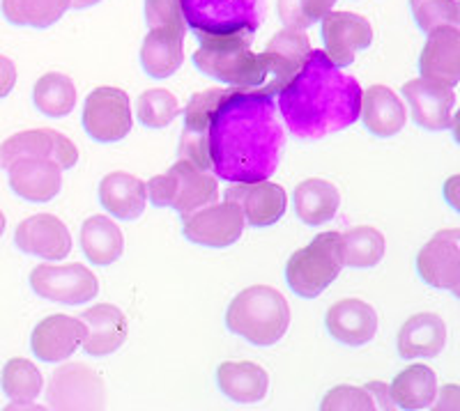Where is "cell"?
Wrapping results in <instances>:
<instances>
[{"instance_id":"cell-28","label":"cell","mask_w":460,"mask_h":411,"mask_svg":"<svg viewBox=\"0 0 460 411\" xmlns=\"http://www.w3.org/2000/svg\"><path fill=\"white\" fill-rule=\"evenodd\" d=\"M217 384L228 400L237 405H256L265 400L270 375L253 361H226L217 368Z\"/></svg>"},{"instance_id":"cell-22","label":"cell","mask_w":460,"mask_h":411,"mask_svg":"<svg viewBox=\"0 0 460 411\" xmlns=\"http://www.w3.org/2000/svg\"><path fill=\"white\" fill-rule=\"evenodd\" d=\"M85 327L79 318L49 315L37 324L31 336L32 354L44 363L67 361L84 345Z\"/></svg>"},{"instance_id":"cell-5","label":"cell","mask_w":460,"mask_h":411,"mask_svg":"<svg viewBox=\"0 0 460 411\" xmlns=\"http://www.w3.org/2000/svg\"><path fill=\"white\" fill-rule=\"evenodd\" d=\"M184 23L199 42L217 37H252L262 23V0H180Z\"/></svg>"},{"instance_id":"cell-16","label":"cell","mask_w":460,"mask_h":411,"mask_svg":"<svg viewBox=\"0 0 460 411\" xmlns=\"http://www.w3.org/2000/svg\"><path fill=\"white\" fill-rule=\"evenodd\" d=\"M5 171L10 188L26 203H49L63 188V168L49 156H19Z\"/></svg>"},{"instance_id":"cell-14","label":"cell","mask_w":460,"mask_h":411,"mask_svg":"<svg viewBox=\"0 0 460 411\" xmlns=\"http://www.w3.org/2000/svg\"><path fill=\"white\" fill-rule=\"evenodd\" d=\"M320 22H323L324 56L330 57L336 67H350L357 53L373 44V28L364 16L332 10Z\"/></svg>"},{"instance_id":"cell-21","label":"cell","mask_w":460,"mask_h":411,"mask_svg":"<svg viewBox=\"0 0 460 411\" xmlns=\"http://www.w3.org/2000/svg\"><path fill=\"white\" fill-rule=\"evenodd\" d=\"M429 39L419 56L421 78H429L447 88L460 83V31L458 26H442L426 32Z\"/></svg>"},{"instance_id":"cell-12","label":"cell","mask_w":460,"mask_h":411,"mask_svg":"<svg viewBox=\"0 0 460 411\" xmlns=\"http://www.w3.org/2000/svg\"><path fill=\"white\" fill-rule=\"evenodd\" d=\"M309 37L299 28H283L270 39L265 51L261 53L267 69V83L258 88L261 92L277 97L283 88L295 78V74L304 67L311 56Z\"/></svg>"},{"instance_id":"cell-2","label":"cell","mask_w":460,"mask_h":411,"mask_svg":"<svg viewBox=\"0 0 460 411\" xmlns=\"http://www.w3.org/2000/svg\"><path fill=\"white\" fill-rule=\"evenodd\" d=\"M361 88L341 72L324 51H311L309 60L279 92V110L297 138L315 141L359 120Z\"/></svg>"},{"instance_id":"cell-19","label":"cell","mask_w":460,"mask_h":411,"mask_svg":"<svg viewBox=\"0 0 460 411\" xmlns=\"http://www.w3.org/2000/svg\"><path fill=\"white\" fill-rule=\"evenodd\" d=\"M14 244L26 256L63 260L72 250V234L67 225L56 219L53 214H35L16 225Z\"/></svg>"},{"instance_id":"cell-39","label":"cell","mask_w":460,"mask_h":411,"mask_svg":"<svg viewBox=\"0 0 460 411\" xmlns=\"http://www.w3.org/2000/svg\"><path fill=\"white\" fill-rule=\"evenodd\" d=\"M336 0H279V19L286 28L314 26L327 12L334 10Z\"/></svg>"},{"instance_id":"cell-40","label":"cell","mask_w":460,"mask_h":411,"mask_svg":"<svg viewBox=\"0 0 460 411\" xmlns=\"http://www.w3.org/2000/svg\"><path fill=\"white\" fill-rule=\"evenodd\" d=\"M323 411H373L376 398L368 386H336L320 402Z\"/></svg>"},{"instance_id":"cell-35","label":"cell","mask_w":460,"mask_h":411,"mask_svg":"<svg viewBox=\"0 0 460 411\" xmlns=\"http://www.w3.org/2000/svg\"><path fill=\"white\" fill-rule=\"evenodd\" d=\"M343 241V265L350 269H371L385 258V237L371 225H357L341 234Z\"/></svg>"},{"instance_id":"cell-25","label":"cell","mask_w":460,"mask_h":411,"mask_svg":"<svg viewBox=\"0 0 460 411\" xmlns=\"http://www.w3.org/2000/svg\"><path fill=\"white\" fill-rule=\"evenodd\" d=\"M447 345V324L435 312H417L398 331L396 347L401 359H435Z\"/></svg>"},{"instance_id":"cell-27","label":"cell","mask_w":460,"mask_h":411,"mask_svg":"<svg viewBox=\"0 0 460 411\" xmlns=\"http://www.w3.org/2000/svg\"><path fill=\"white\" fill-rule=\"evenodd\" d=\"M100 203L113 219H141L147 205L146 182L129 175V172H109L100 182Z\"/></svg>"},{"instance_id":"cell-44","label":"cell","mask_w":460,"mask_h":411,"mask_svg":"<svg viewBox=\"0 0 460 411\" xmlns=\"http://www.w3.org/2000/svg\"><path fill=\"white\" fill-rule=\"evenodd\" d=\"M97 3H102V0H69V7H74V10H88V7L97 5Z\"/></svg>"},{"instance_id":"cell-3","label":"cell","mask_w":460,"mask_h":411,"mask_svg":"<svg viewBox=\"0 0 460 411\" xmlns=\"http://www.w3.org/2000/svg\"><path fill=\"white\" fill-rule=\"evenodd\" d=\"M290 327V306L281 292L270 285L242 290L226 310V328L256 347H272Z\"/></svg>"},{"instance_id":"cell-31","label":"cell","mask_w":460,"mask_h":411,"mask_svg":"<svg viewBox=\"0 0 460 411\" xmlns=\"http://www.w3.org/2000/svg\"><path fill=\"white\" fill-rule=\"evenodd\" d=\"M81 249L93 265L109 267L122 258L125 237L109 216L97 214V216L85 219V223L81 225Z\"/></svg>"},{"instance_id":"cell-7","label":"cell","mask_w":460,"mask_h":411,"mask_svg":"<svg viewBox=\"0 0 460 411\" xmlns=\"http://www.w3.org/2000/svg\"><path fill=\"white\" fill-rule=\"evenodd\" d=\"M146 191L155 207H172L182 216L219 200L217 175H209L187 159L172 163L171 171L164 175H155L146 184Z\"/></svg>"},{"instance_id":"cell-11","label":"cell","mask_w":460,"mask_h":411,"mask_svg":"<svg viewBox=\"0 0 460 411\" xmlns=\"http://www.w3.org/2000/svg\"><path fill=\"white\" fill-rule=\"evenodd\" d=\"M51 409H102L106 402L104 380L85 363L56 368L47 389Z\"/></svg>"},{"instance_id":"cell-41","label":"cell","mask_w":460,"mask_h":411,"mask_svg":"<svg viewBox=\"0 0 460 411\" xmlns=\"http://www.w3.org/2000/svg\"><path fill=\"white\" fill-rule=\"evenodd\" d=\"M147 28H178L184 31V16L180 0H146Z\"/></svg>"},{"instance_id":"cell-15","label":"cell","mask_w":460,"mask_h":411,"mask_svg":"<svg viewBox=\"0 0 460 411\" xmlns=\"http://www.w3.org/2000/svg\"><path fill=\"white\" fill-rule=\"evenodd\" d=\"M228 90L209 88L203 92H196L189 100L187 109H184V129L180 136V159L196 163L203 171H209V147H208V131L209 120L215 115L217 106L224 101Z\"/></svg>"},{"instance_id":"cell-13","label":"cell","mask_w":460,"mask_h":411,"mask_svg":"<svg viewBox=\"0 0 460 411\" xmlns=\"http://www.w3.org/2000/svg\"><path fill=\"white\" fill-rule=\"evenodd\" d=\"M419 278L430 287L460 294V230H439L417 256Z\"/></svg>"},{"instance_id":"cell-37","label":"cell","mask_w":460,"mask_h":411,"mask_svg":"<svg viewBox=\"0 0 460 411\" xmlns=\"http://www.w3.org/2000/svg\"><path fill=\"white\" fill-rule=\"evenodd\" d=\"M180 113H182L180 101L175 100V94L168 92V90L152 88L146 90L143 94H138L137 115L138 120H141V125L150 127V129H164V127L171 125Z\"/></svg>"},{"instance_id":"cell-26","label":"cell","mask_w":460,"mask_h":411,"mask_svg":"<svg viewBox=\"0 0 460 411\" xmlns=\"http://www.w3.org/2000/svg\"><path fill=\"white\" fill-rule=\"evenodd\" d=\"M359 118L373 136L392 138L401 134L408 122V110L387 85H371L368 90H361Z\"/></svg>"},{"instance_id":"cell-1","label":"cell","mask_w":460,"mask_h":411,"mask_svg":"<svg viewBox=\"0 0 460 411\" xmlns=\"http://www.w3.org/2000/svg\"><path fill=\"white\" fill-rule=\"evenodd\" d=\"M281 145L274 97L258 88H230L209 120V171L224 182H262L277 171Z\"/></svg>"},{"instance_id":"cell-24","label":"cell","mask_w":460,"mask_h":411,"mask_svg":"<svg viewBox=\"0 0 460 411\" xmlns=\"http://www.w3.org/2000/svg\"><path fill=\"white\" fill-rule=\"evenodd\" d=\"M85 327V338L81 347L90 356H109L125 345L127 318L125 312L113 303H97L81 315Z\"/></svg>"},{"instance_id":"cell-33","label":"cell","mask_w":460,"mask_h":411,"mask_svg":"<svg viewBox=\"0 0 460 411\" xmlns=\"http://www.w3.org/2000/svg\"><path fill=\"white\" fill-rule=\"evenodd\" d=\"M69 0H3V16L12 26L51 28L67 14Z\"/></svg>"},{"instance_id":"cell-18","label":"cell","mask_w":460,"mask_h":411,"mask_svg":"<svg viewBox=\"0 0 460 411\" xmlns=\"http://www.w3.org/2000/svg\"><path fill=\"white\" fill-rule=\"evenodd\" d=\"M19 156H49L63 171H69L79 162V150L60 131L32 129L10 136L0 145V168H7Z\"/></svg>"},{"instance_id":"cell-34","label":"cell","mask_w":460,"mask_h":411,"mask_svg":"<svg viewBox=\"0 0 460 411\" xmlns=\"http://www.w3.org/2000/svg\"><path fill=\"white\" fill-rule=\"evenodd\" d=\"M32 101L37 110L47 118H65L74 110L76 104V85L69 76L58 72H49L37 78L32 88Z\"/></svg>"},{"instance_id":"cell-17","label":"cell","mask_w":460,"mask_h":411,"mask_svg":"<svg viewBox=\"0 0 460 411\" xmlns=\"http://www.w3.org/2000/svg\"><path fill=\"white\" fill-rule=\"evenodd\" d=\"M402 94L412 110V120L421 129L445 131L454 125V88L435 83L429 78H412L402 85Z\"/></svg>"},{"instance_id":"cell-46","label":"cell","mask_w":460,"mask_h":411,"mask_svg":"<svg viewBox=\"0 0 460 411\" xmlns=\"http://www.w3.org/2000/svg\"><path fill=\"white\" fill-rule=\"evenodd\" d=\"M5 225H7V221H5V214L0 212V237H3V232H5Z\"/></svg>"},{"instance_id":"cell-43","label":"cell","mask_w":460,"mask_h":411,"mask_svg":"<svg viewBox=\"0 0 460 411\" xmlns=\"http://www.w3.org/2000/svg\"><path fill=\"white\" fill-rule=\"evenodd\" d=\"M367 386H368V390L373 393V398H376L377 409H382V411L396 409V407H394L392 396H389V386L387 384H382V381H368Z\"/></svg>"},{"instance_id":"cell-23","label":"cell","mask_w":460,"mask_h":411,"mask_svg":"<svg viewBox=\"0 0 460 411\" xmlns=\"http://www.w3.org/2000/svg\"><path fill=\"white\" fill-rule=\"evenodd\" d=\"M324 327L336 343L345 347H361L377 334V312L361 299H341L324 315Z\"/></svg>"},{"instance_id":"cell-38","label":"cell","mask_w":460,"mask_h":411,"mask_svg":"<svg viewBox=\"0 0 460 411\" xmlns=\"http://www.w3.org/2000/svg\"><path fill=\"white\" fill-rule=\"evenodd\" d=\"M410 12L424 32L442 26H458V0H410Z\"/></svg>"},{"instance_id":"cell-4","label":"cell","mask_w":460,"mask_h":411,"mask_svg":"<svg viewBox=\"0 0 460 411\" xmlns=\"http://www.w3.org/2000/svg\"><path fill=\"white\" fill-rule=\"evenodd\" d=\"M252 37L203 39L194 53L196 69L230 88H262L267 69L261 53L252 51Z\"/></svg>"},{"instance_id":"cell-36","label":"cell","mask_w":460,"mask_h":411,"mask_svg":"<svg viewBox=\"0 0 460 411\" xmlns=\"http://www.w3.org/2000/svg\"><path fill=\"white\" fill-rule=\"evenodd\" d=\"M0 384H3V393H5L12 402L26 405V402H32L40 396L44 377L32 361L10 359L5 363V368H3Z\"/></svg>"},{"instance_id":"cell-42","label":"cell","mask_w":460,"mask_h":411,"mask_svg":"<svg viewBox=\"0 0 460 411\" xmlns=\"http://www.w3.org/2000/svg\"><path fill=\"white\" fill-rule=\"evenodd\" d=\"M16 85V67L10 57L0 56V100H5L7 94Z\"/></svg>"},{"instance_id":"cell-8","label":"cell","mask_w":460,"mask_h":411,"mask_svg":"<svg viewBox=\"0 0 460 411\" xmlns=\"http://www.w3.org/2000/svg\"><path fill=\"white\" fill-rule=\"evenodd\" d=\"M31 287L37 297L65 306H81L100 294V281L85 265H40L31 271Z\"/></svg>"},{"instance_id":"cell-32","label":"cell","mask_w":460,"mask_h":411,"mask_svg":"<svg viewBox=\"0 0 460 411\" xmlns=\"http://www.w3.org/2000/svg\"><path fill=\"white\" fill-rule=\"evenodd\" d=\"M341 207V193L327 179H304L295 188V214L306 225H323L336 216Z\"/></svg>"},{"instance_id":"cell-45","label":"cell","mask_w":460,"mask_h":411,"mask_svg":"<svg viewBox=\"0 0 460 411\" xmlns=\"http://www.w3.org/2000/svg\"><path fill=\"white\" fill-rule=\"evenodd\" d=\"M458 182V178H451L449 179V187H447V193H449V203L454 205V207H458V203H456V196H454V184Z\"/></svg>"},{"instance_id":"cell-9","label":"cell","mask_w":460,"mask_h":411,"mask_svg":"<svg viewBox=\"0 0 460 411\" xmlns=\"http://www.w3.org/2000/svg\"><path fill=\"white\" fill-rule=\"evenodd\" d=\"M84 129L97 143H118L131 131V104L125 90L102 85L85 97Z\"/></svg>"},{"instance_id":"cell-6","label":"cell","mask_w":460,"mask_h":411,"mask_svg":"<svg viewBox=\"0 0 460 411\" xmlns=\"http://www.w3.org/2000/svg\"><path fill=\"white\" fill-rule=\"evenodd\" d=\"M343 267L341 232H323L290 256L286 265L288 287L302 299H315L339 278Z\"/></svg>"},{"instance_id":"cell-20","label":"cell","mask_w":460,"mask_h":411,"mask_svg":"<svg viewBox=\"0 0 460 411\" xmlns=\"http://www.w3.org/2000/svg\"><path fill=\"white\" fill-rule=\"evenodd\" d=\"M226 200L235 203L244 214V221L253 228H267L281 221L288 207V196L283 187L274 182H242L226 188Z\"/></svg>"},{"instance_id":"cell-29","label":"cell","mask_w":460,"mask_h":411,"mask_svg":"<svg viewBox=\"0 0 460 411\" xmlns=\"http://www.w3.org/2000/svg\"><path fill=\"white\" fill-rule=\"evenodd\" d=\"M184 31L150 28L141 44V65L147 76L168 78L182 67Z\"/></svg>"},{"instance_id":"cell-10","label":"cell","mask_w":460,"mask_h":411,"mask_svg":"<svg viewBox=\"0 0 460 411\" xmlns=\"http://www.w3.org/2000/svg\"><path fill=\"white\" fill-rule=\"evenodd\" d=\"M244 214L235 203H209L196 212L182 216V230L191 244L208 249H226L233 246L244 232Z\"/></svg>"},{"instance_id":"cell-30","label":"cell","mask_w":460,"mask_h":411,"mask_svg":"<svg viewBox=\"0 0 460 411\" xmlns=\"http://www.w3.org/2000/svg\"><path fill=\"white\" fill-rule=\"evenodd\" d=\"M394 407L405 411L429 409L438 398V377L429 365H410L389 386Z\"/></svg>"}]
</instances>
